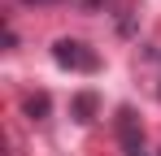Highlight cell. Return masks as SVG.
Listing matches in <instances>:
<instances>
[{"label":"cell","instance_id":"4","mask_svg":"<svg viewBox=\"0 0 161 156\" xmlns=\"http://www.w3.org/2000/svg\"><path fill=\"white\" fill-rule=\"evenodd\" d=\"M22 108H26L31 122H44V117H48V108H53V100H48L44 91H35V96H26V100H22Z\"/></svg>","mask_w":161,"mask_h":156},{"label":"cell","instance_id":"3","mask_svg":"<svg viewBox=\"0 0 161 156\" xmlns=\"http://www.w3.org/2000/svg\"><path fill=\"white\" fill-rule=\"evenodd\" d=\"M96 108H100L96 91H79V96L70 100V117H74L79 126H92V122H96Z\"/></svg>","mask_w":161,"mask_h":156},{"label":"cell","instance_id":"5","mask_svg":"<svg viewBox=\"0 0 161 156\" xmlns=\"http://www.w3.org/2000/svg\"><path fill=\"white\" fill-rule=\"evenodd\" d=\"M26 4H57V0H26Z\"/></svg>","mask_w":161,"mask_h":156},{"label":"cell","instance_id":"2","mask_svg":"<svg viewBox=\"0 0 161 156\" xmlns=\"http://www.w3.org/2000/svg\"><path fill=\"white\" fill-rule=\"evenodd\" d=\"M118 143L126 156H144V126H139L135 108H118Z\"/></svg>","mask_w":161,"mask_h":156},{"label":"cell","instance_id":"1","mask_svg":"<svg viewBox=\"0 0 161 156\" xmlns=\"http://www.w3.org/2000/svg\"><path fill=\"white\" fill-rule=\"evenodd\" d=\"M53 61L70 74H96L100 70V52L87 48L83 39H57L53 44Z\"/></svg>","mask_w":161,"mask_h":156},{"label":"cell","instance_id":"6","mask_svg":"<svg viewBox=\"0 0 161 156\" xmlns=\"http://www.w3.org/2000/svg\"><path fill=\"white\" fill-rule=\"evenodd\" d=\"M157 156H161V152H157Z\"/></svg>","mask_w":161,"mask_h":156}]
</instances>
